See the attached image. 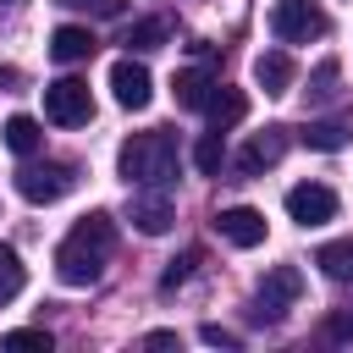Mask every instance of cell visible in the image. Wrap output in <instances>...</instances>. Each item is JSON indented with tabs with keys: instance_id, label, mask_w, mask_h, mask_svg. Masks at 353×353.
<instances>
[{
	"instance_id": "obj_1",
	"label": "cell",
	"mask_w": 353,
	"mask_h": 353,
	"mask_svg": "<svg viewBox=\"0 0 353 353\" xmlns=\"http://www.w3.org/2000/svg\"><path fill=\"white\" fill-rule=\"evenodd\" d=\"M110 254H116V226H110V215H83L66 237H61V248H55V276L66 281V287H94L99 276H105V265H110Z\"/></svg>"
},
{
	"instance_id": "obj_2",
	"label": "cell",
	"mask_w": 353,
	"mask_h": 353,
	"mask_svg": "<svg viewBox=\"0 0 353 353\" xmlns=\"http://www.w3.org/2000/svg\"><path fill=\"white\" fill-rule=\"evenodd\" d=\"M116 165H121V176H127L132 188H165V182L176 176L182 154H176V138L154 127V132H132V138L121 143Z\"/></svg>"
},
{
	"instance_id": "obj_3",
	"label": "cell",
	"mask_w": 353,
	"mask_h": 353,
	"mask_svg": "<svg viewBox=\"0 0 353 353\" xmlns=\"http://www.w3.org/2000/svg\"><path fill=\"white\" fill-rule=\"evenodd\" d=\"M72 188H77V171L61 165V160H28V165L17 171V193H22L28 204H55V199H66Z\"/></svg>"
},
{
	"instance_id": "obj_4",
	"label": "cell",
	"mask_w": 353,
	"mask_h": 353,
	"mask_svg": "<svg viewBox=\"0 0 353 353\" xmlns=\"http://www.w3.org/2000/svg\"><path fill=\"white\" fill-rule=\"evenodd\" d=\"M298 292H303V276L292 270V265H276V270H265V281H259V292H254V320L259 325H276L292 303H298Z\"/></svg>"
},
{
	"instance_id": "obj_5",
	"label": "cell",
	"mask_w": 353,
	"mask_h": 353,
	"mask_svg": "<svg viewBox=\"0 0 353 353\" xmlns=\"http://www.w3.org/2000/svg\"><path fill=\"white\" fill-rule=\"evenodd\" d=\"M270 33L281 44H309V39L325 33V11L314 0H276L270 6Z\"/></svg>"
},
{
	"instance_id": "obj_6",
	"label": "cell",
	"mask_w": 353,
	"mask_h": 353,
	"mask_svg": "<svg viewBox=\"0 0 353 353\" xmlns=\"http://www.w3.org/2000/svg\"><path fill=\"white\" fill-rule=\"evenodd\" d=\"M44 116H50L55 127H83V121L94 116V94H88V83H83V77H61V83H50V88H44Z\"/></svg>"
},
{
	"instance_id": "obj_7",
	"label": "cell",
	"mask_w": 353,
	"mask_h": 353,
	"mask_svg": "<svg viewBox=\"0 0 353 353\" xmlns=\"http://www.w3.org/2000/svg\"><path fill=\"white\" fill-rule=\"evenodd\" d=\"M287 215L298 226H325V221H336V193L325 182H298V188H287Z\"/></svg>"
},
{
	"instance_id": "obj_8",
	"label": "cell",
	"mask_w": 353,
	"mask_h": 353,
	"mask_svg": "<svg viewBox=\"0 0 353 353\" xmlns=\"http://www.w3.org/2000/svg\"><path fill=\"white\" fill-rule=\"evenodd\" d=\"M127 221H132L143 237H165V232L176 226V204H171L165 193H154V188H138V193L127 199Z\"/></svg>"
},
{
	"instance_id": "obj_9",
	"label": "cell",
	"mask_w": 353,
	"mask_h": 353,
	"mask_svg": "<svg viewBox=\"0 0 353 353\" xmlns=\"http://www.w3.org/2000/svg\"><path fill=\"white\" fill-rule=\"evenodd\" d=\"M110 88H116V105H127V110H143V105L154 99V77H149V66L132 61V55L110 66Z\"/></svg>"
},
{
	"instance_id": "obj_10",
	"label": "cell",
	"mask_w": 353,
	"mask_h": 353,
	"mask_svg": "<svg viewBox=\"0 0 353 353\" xmlns=\"http://www.w3.org/2000/svg\"><path fill=\"white\" fill-rule=\"evenodd\" d=\"M281 154H287V127H265V132H254V138L243 143L237 171H243V176H259V171H270Z\"/></svg>"
},
{
	"instance_id": "obj_11",
	"label": "cell",
	"mask_w": 353,
	"mask_h": 353,
	"mask_svg": "<svg viewBox=\"0 0 353 353\" xmlns=\"http://www.w3.org/2000/svg\"><path fill=\"white\" fill-rule=\"evenodd\" d=\"M215 232H221L232 248H259V243H265V215L248 210V204H232V210L215 215Z\"/></svg>"
},
{
	"instance_id": "obj_12",
	"label": "cell",
	"mask_w": 353,
	"mask_h": 353,
	"mask_svg": "<svg viewBox=\"0 0 353 353\" xmlns=\"http://www.w3.org/2000/svg\"><path fill=\"white\" fill-rule=\"evenodd\" d=\"M254 83H259L265 94H287V88H292V55H287V50H265V55L254 61Z\"/></svg>"
},
{
	"instance_id": "obj_13",
	"label": "cell",
	"mask_w": 353,
	"mask_h": 353,
	"mask_svg": "<svg viewBox=\"0 0 353 353\" xmlns=\"http://www.w3.org/2000/svg\"><path fill=\"white\" fill-rule=\"evenodd\" d=\"M204 110H210V127H215V132H226V127H237V121L248 116V94H243V88H221V83H215V94H210V105H204Z\"/></svg>"
},
{
	"instance_id": "obj_14",
	"label": "cell",
	"mask_w": 353,
	"mask_h": 353,
	"mask_svg": "<svg viewBox=\"0 0 353 353\" xmlns=\"http://www.w3.org/2000/svg\"><path fill=\"white\" fill-rule=\"evenodd\" d=\"M50 55H55V61H66V66H72V61H88V55H94V33L66 22V28H55V33H50Z\"/></svg>"
},
{
	"instance_id": "obj_15",
	"label": "cell",
	"mask_w": 353,
	"mask_h": 353,
	"mask_svg": "<svg viewBox=\"0 0 353 353\" xmlns=\"http://www.w3.org/2000/svg\"><path fill=\"white\" fill-rule=\"evenodd\" d=\"M171 88H176V105H182V110H204V105H210V94H215V77H210V72H199V66H188V72H176V83H171Z\"/></svg>"
},
{
	"instance_id": "obj_16",
	"label": "cell",
	"mask_w": 353,
	"mask_h": 353,
	"mask_svg": "<svg viewBox=\"0 0 353 353\" xmlns=\"http://www.w3.org/2000/svg\"><path fill=\"white\" fill-rule=\"evenodd\" d=\"M0 132H6V149H17V154H39L44 149V127L33 116H11Z\"/></svg>"
},
{
	"instance_id": "obj_17",
	"label": "cell",
	"mask_w": 353,
	"mask_h": 353,
	"mask_svg": "<svg viewBox=\"0 0 353 353\" xmlns=\"http://www.w3.org/2000/svg\"><path fill=\"white\" fill-rule=\"evenodd\" d=\"M314 265H320L331 281H353V237H336V243H325V248L314 254Z\"/></svg>"
},
{
	"instance_id": "obj_18",
	"label": "cell",
	"mask_w": 353,
	"mask_h": 353,
	"mask_svg": "<svg viewBox=\"0 0 353 353\" xmlns=\"http://www.w3.org/2000/svg\"><path fill=\"white\" fill-rule=\"evenodd\" d=\"M165 39H171V28H165V17H143V22H132V28H127V39H121V44L143 55V50H160Z\"/></svg>"
},
{
	"instance_id": "obj_19",
	"label": "cell",
	"mask_w": 353,
	"mask_h": 353,
	"mask_svg": "<svg viewBox=\"0 0 353 353\" xmlns=\"http://www.w3.org/2000/svg\"><path fill=\"white\" fill-rule=\"evenodd\" d=\"M193 165H199L204 176H221V165H226V138H221L215 127H210V132L193 143Z\"/></svg>"
},
{
	"instance_id": "obj_20",
	"label": "cell",
	"mask_w": 353,
	"mask_h": 353,
	"mask_svg": "<svg viewBox=\"0 0 353 353\" xmlns=\"http://www.w3.org/2000/svg\"><path fill=\"white\" fill-rule=\"evenodd\" d=\"M22 287H28V270H22L17 248H11V243H0V303H11Z\"/></svg>"
},
{
	"instance_id": "obj_21",
	"label": "cell",
	"mask_w": 353,
	"mask_h": 353,
	"mask_svg": "<svg viewBox=\"0 0 353 353\" xmlns=\"http://www.w3.org/2000/svg\"><path fill=\"white\" fill-rule=\"evenodd\" d=\"M303 143L331 154V149H342V143H347V121H309V127H303Z\"/></svg>"
},
{
	"instance_id": "obj_22",
	"label": "cell",
	"mask_w": 353,
	"mask_h": 353,
	"mask_svg": "<svg viewBox=\"0 0 353 353\" xmlns=\"http://www.w3.org/2000/svg\"><path fill=\"white\" fill-rule=\"evenodd\" d=\"M193 265H199V248H188L182 259H171V265H165V276H160V292H176V287L193 276Z\"/></svg>"
},
{
	"instance_id": "obj_23",
	"label": "cell",
	"mask_w": 353,
	"mask_h": 353,
	"mask_svg": "<svg viewBox=\"0 0 353 353\" xmlns=\"http://www.w3.org/2000/svg\"><path fill=\"white\" fill-rule=\"evenodd\" d=\"M309 94H314V99H331V94H336V61H320V66H314Z\"/></svg>"
},
{
	"instance_id": "obj_24",
	"label": "cell",
	"mask_w": 353,
	"mask_h": 353,
	"mask_svg": "<svg viewBox=\"0 0 353 353\" xmlns=\"http://www.w3.org/2000/svg\"><path fill=\"white\" fill-rule=\"evenodd\" d=\"M325 336H331V342H353V303H342V309L325 320Z\"/></svg>"
},
{
	"instance_id": "obj_25",
	"label": "cell",
	"mask_w": 353,
	"mask_h": 353,
	"mask_svg": "<svg viewBox=\"0 0 353 353\" xmlns=\"http://www.w3.org/2000/svg\"><path fill=\"white\" fill-rule=\"evenodd\" d=\"M6 347H39V353H50V331H6Z\"/></svg>"
},
{
	"instance_id": "obj_26",
	"label": "cell",
	"mask_w": 353,
	"mask_h": 353,
	"mask_svg": "<svg viewBox=\"0 0 353 353\" xmlns=\"http://www.w3.org/2000/svg\"><path fill=\"white\" fill-rule=\"evenodd\" d=\"M66 6H83V11H94V17H121V11H127V0H66Z\"/></svg>"
},
{
	"instance_id": "obj_27",
	"label": "cell",
	"mask_w": 353,
	"mask_h": 353,
	"mask_svg": "<svg viewBox=\"0 0 353 353\" xmlns=\"http://www.w3.org/2000/svg\"><path fill=\"white\" fill-rule=\"evenodd\" d=\"M199 336H204L210 347H237V336H232V331H221V325H204Z\"/></svg>"
},
{
	"instance_id": "obj_28",
	"label": "cell",
	"mask_w": 353,
	"mask_h": 353,
	"mask_svg": "<svg viewBox=\"0 0 353 353\" xmlns=\"http://www.w3.org/2000/svg\"><path fill=\"white\" fill-rule=\"evenodd\" d=\"M143 342H149V347H176V331H149Z\"/></svg>"
},
{
	"instance_id": "obj_29",
	"label": "cell",
	"mask_w": 353,
	"mask_h": 353,
	"mask_svg": "<svg viewBox=\"0 0 353 353\" xmlns=\"http://www.w3.org/2000/svg\"><path fill=\"white\" fill-rule=\"evenodd\" d=\"M0 6H6V0H0Z\"/></svg>"
}]
</instances>
